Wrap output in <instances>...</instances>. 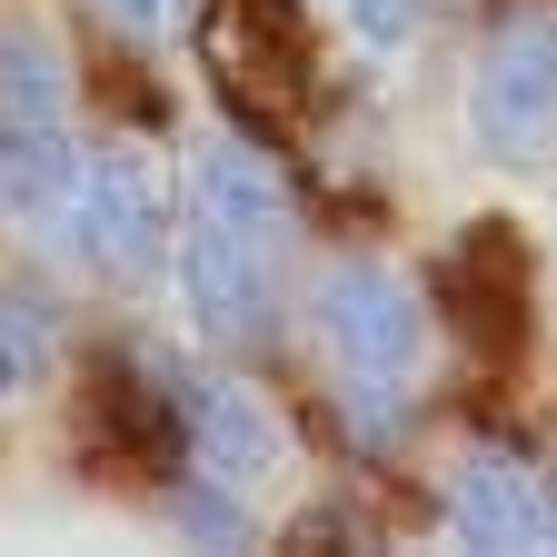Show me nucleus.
<instances>
[{"mask_svg":"<svg viewBox=\"0 0 557 557\" xmlns=\"http://www.w3.org/2000/svg\"><path fill=\"white\" fill-rule=\"evenodd\" d=\"M40 230L60 259H81L120 289H150L160 278V249H170V220H160V180L139 170V150H81V180H70Z\"/></svg>","mask_w":557,"mask_h":557,"instance_id":"1","label":"nucleus"},{"mask_svg":"<svg viewBox=\"0 0 557 557\" xmlns=\"http://www.w3.org/2000/svg\"><path fill=\"white\" fill-rule=\"evenodd\" d=\"M468 139L498 170H537L557 150V11H508L468 81Z\"/></svg>","mask_w":557,"mask_h":557,"instance_id":"2","label":"nucleus"},{"mask_svg":"<svg viewBox=\"0 0 557 557\" xmlns=\"http://www.w3.org/2000/svg\"><path fill=\"white\" fill-rule=\"evenodd\" d=\"M309 319H319L329 359L348 379H408L418 369V338H429L418 289H408L398 269H379V259H338L319 289H309Z\"/></svg>","mask_w":557,"mask_h":557,"instance_id":"3","label":"nucleus"},{"mask_svg":"<svg viewBox=\"0 0 557 557\" xmlns=\"http://www.w3.org/2000/svg\"><path fill=\"white\" fill-rule=\"evenodd\" d=\"M150 379L170 388V408H180V448L209 468V478H230L239 498L259 478H278V418L259 408V388H239V379H220V369H189L180 348H160L150 359Z\"/></svg>","mask_w":557,"mask_h":557,"instance_id":"4","label":"nucleus"},{"mask_svg":"<svg viewBox=\"0 0 557 557\" xmlns=\"http://www.w3.org/2000/svg\"><path fill=\"white\" fill-rule=\"evenodd\" d=\"M180 289L199 309L209 338H230V348H269L278 338V239H249L230 220H189L180 239Z\"/></svg>","mask_w":557,"mask_h":557,"instance_id":"5","label":"nucleus"},{"mask_svg":"<svg viewBox=\"0 0 557 557\" xmlns=\"http://www.w3.org/2000/svg\"><path fill=\"white\" fill-rule=\"evenodd\" d=\"M448 528H458L468 547H498V557H528V547L557 537V528H547V487H537L528 458H508V448H468V458L448 468Z\"/></svg>","mask_w":557,"mask_h":557,"instance_id":"6","label":"nucleus"},{"mask_svg":"<svg viewBox=\"0 0 557 557\" xmlns=\"http://www.w3.org/2000/svg\"><path fill=\"white\" fill-rule=\"evenodd\" d=\"M448 299H458V329L487 348V359H508L528 338V249H518V220H478L468 249L448 259Z\"/></svg>","mask_w":557,"mask_h":557,"instance_id":"7","label":"nucleus"},{"mask_svg":"<svg viewBox=\"0 0 557 557\" xmlns=\"http://www.w3.org/2000/svg\"><path fill=\"white\" fill-rule=\"evenodd\" d=\"M199 209H209V220H230V230H249V239H278V249H289V189H278L269 150L239 139V129L199 150Z\"/></svg>","mask_w":557,"mask_h":557,"instance_id":"8","label":"nucleus"},{"mask_svg":"<svg viewBox=\"0 0 557 557\" xmlns=\"http://www.w3.org/2000/svg\"><path fill=\"white\" fill-rule=\"evenodd\" d=\"M81 180V139H70V120H0V209H21V220H40V209Z\"/></svg>","mask_w":557,"mask_h":557,"instance_id":"9","label":"nucleus"},{"mask_svg":"<svg viewBox=\"0 0 557 557\" xmlns=\"http://www.w3.org/2000/svg\"><path fill=\"white\" fill-rule=\"evenodd\" d=\"M0 120H21V129L70 120V60H60L50 30H30V21L0 30Z\"/></svg>","mask_w":557,"mask_h":557,"instance_id":"10","label":"nucleus"},{"mask_svg":"<svg viewBox=\"0 0 557 557\" xmlns=\"http://www.w3.org/2000/svg\"><path fill=\"white\" fill-rule=\"evenodd\" d=\"M338 418L359 448H398L408 438V379H348L338 369Z\"/></svg>","mask_w":557,"mask_h":557,"instance_id":"11","label":"nucleus"},{"mask_svg":"<svg viewBox=\"0 0 557 557\" xmlns=\"http://www.w3.org/2000/svg\"><path fill=\"white\" fill-rule=\"evenodd\" d=\"M170 518H180L189 537H209V547H239V537H249L239 487H230V478H209V468H199V487H170Z\"/></svg>","mask_w":557,"mask_h":557,"instance_id":"12","label":"nucleus"},{"mask_svg":"<svg viewBox=\"0 0 557 557\" xmlns=\"http://www.w3.org/2000/svg\"><path fill=\"white\" fill-rule=\"evenodd\" d=\"M348 21H359V40H379V50H398L418 21H429V0H348Z\"/></svg>","mask_w":557,"mask_h":557,"instance_id":"13","label":"nucleus"},{"mask_svg":"<svg viewBox=\"0 0 557 557\" xmlns=\"http://www.w3.org/2000/svg\"><path fill=\"white\" fill-rule=\"evenodd\" d=\"M100 11H110V21H129L139 40H160V30H180V21H189V0H100Z\"/></svg>","mask_w":557,"mask_h":557,"instance_id":"14","label":"nucleus"},{"mask_svg":"<svg viewBox=\"0 0 557 557\" xmlns=\"http://www.w3.org/2000/svg\"><path fill=\"white\" fill-rule=\"evenodd\" d=\"M40 359H50V348H30L21 329H0V398H21V388L40 379Z\"/></svg>","mask_w":557,"mask_h":557,"instance_id":"15","label":"nucleus"}]
</instances>
